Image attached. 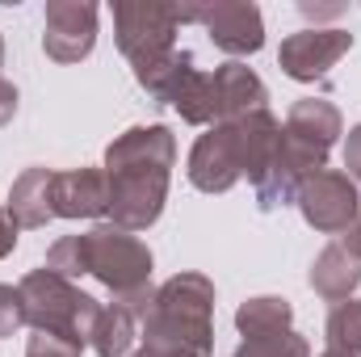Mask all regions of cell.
Listing matches in <instances>:
<instances>
[{
  "mask_svg": "<svg viewBox=\"0 0 361 357\" xmlns=\"http://www.w3.org/2000/svg\"><path fill=\"white\" fill-rule=\"evenodd\" d=\"M177 164V139L169 126H130L105 147L109 223L122 231H147L169 202V181Z\"/></svg>",
  "mask_w": 361,
  "mask_h": 357,
  "instance_id": "6da1fadb",
  "label": "cell"
},
{
  "mask_svg": "<svg viewBox=\"0 0 361 357\" xmlns=\"http://www.w3.org/2000/svg\"><path fill=\"white\" fill-rule=\"evenodd\" d=\"M277 147H281V122L269 109H257L231 122H214L206 135H197L185 173L189 185L202 193H227L240 177L257 185L269 173Z\"/></svg>",
  "mask_w": 361,
  "mask_h": 357,
  "instance_id": "7a4b0ae2",
  "label": "cell"
},
{
  "mask_svg": "<svg viewBox=\"0 0 361 357\" xmlns=\"http://www.w3.org/2000/svg\"><path fill=\"white\" fill-rule=\"evenodd\" d=\"M147 349L210 357L214 349V282L206 273H173L152 290V303L139 320Z\"/></svg>",
  "mask_w": 361,
  "mask_h": 357,
  "instance_id": "3957f363",
  "label": "cell"
},
{
  "mask_svg": "<svg viewBox=\"0 0 361 357\" xmlns=\"http://www.w3.org/2000/svg\"><path fill=\"white\" fill-rule=\"evenodd\" d=\"M80 244H85V273L114 294V303L130 307L143 320V311L152 303V265H156L152 248L135 231H122L114 223L85 231Z\"/></svg>",
  "mask_w": 361,
  "mask_h": 357,
  "instance_id": "277c9868",
  "label": "cell"
},
{
  "mask_svg": "<svg viewBox=\"0 0 361 357\" xmlns=\"http://www.w3.org/2000/svg\"><path fill=\"white\" fill-rule=\"evenodd\" d=\"M17 294H21V311H25V324L34 332H47L55 341H68L76 349H85L92 337V324L101 315V303L85 294L76 282L59 277L55 269H30L21 282H17Z\"/></svg>",
  "mask_w": 361,
  "mask_h": 357,
  "instance_id": "5b68a950",
  "label": "cell"
},
{
  "mask_svg": "<svg viewBox=\"0 0 361 357\" xmlns=\"http://www.w3.org/2000/svg\"><path fill=\"white\" fill-rule=\"evenodd\" d=\"M139 89L156 97L160 105H173L189 126H214L219 122V105H214V80L210 72L197 68L193 51H173L160 63L135 72Z\"/></svg>",
  "mask_w": 361,
  "mask_h": 357,
  "instance_id": "8992f818",
  "label": "cell"
},
{
  "mask_svg": "<svg viewBox=\"0 0 361 357\" xmlns=\"http://www.w3.org/2000/svg\"><path fill=\"white\" fill-rule=\"evenodd\" d=\"M180 25H185L180 4H147V0H118L114 4V38L135 72H143L177 51Z\"/></svg>",
  "mask_w": 361,
  "mask_h": 357,
  "instance_id": "52a82bcc",
  "label": "cell"
},
{
  "mask_svg": "<svg viewBox=\"0 0 361 357\" xmlns=\"http://www.w3.org/2000/svg\"><path fill=\"white\" fill-rule=\"evenodd\" d=\"M298 210L307 219V227H315L319 236H345L361 214V193L357 181L341 169H319L298 185Z\"/></svg>",
  "mask_w": 361,
  "mask_h": 357,
  "instance_id": "ba28073f",
  "label": "cell"
},
{
  "mask_svg": "<svg viewBox=\"0 0 361 357\" xmlns=\"http://www.w3.org/2000/svg\"><path fill=\"white\" fill-rule=\"evenodd\" d=\"M180 21H197L223 55H257L265 47V17L252 0H214L180 4Z\"/></svg>",
  "mask_w": 361,
  "mask_h": 357,
  "instance_id": "9c48e42d",
  "label": "cell"
},
{
  "mask_svg": "<svg viewBox=\"0 0 361 357\" xmlns=\"http://www.w3.org/2000/svg\"><path fill=\"white\" fill-rule=\"evenodd\" d=\"M353 47V34L349 30H324V25H311V30H298L290 34L281 47H277V63L290 80L298 85H315V80H328V72L349 55Z\"/></svg>",
  "mask_w": 361,
  "mask_h": 357,
  "instance_id": "30bf717a",
  "label": "cell"
},
{
  "mask_svg": "<svg viewBox=\"0 0 361 357\" xmlns=\"http://www.w3.org/2000/svg\"><path fill=\"white\" fill-rule=\"evenodd\" d=\"M319 169H328V152H319V147H311V143L286 135V126H281V147H277V156H273L269 173L252 185V189H257V206H261L265 214L290 206V202L298 198V185L311 177V173H319Z\"/></svg>",
  "mask_w": 361,
  "mask_h": 357,
  "instance_id": "8fae6325",
  "label": "cell"
},
{
  "mask_svg": "<svg viewBox=\"0 0 361 357\" xmlns=\"http://www.w3.org/2000/svg\"><path fill=\"white\" fill-rule=\"evenodd\" d=\"M97 4L92 0H51L42 17V51L55 63H80L97 47Z\"/></svg>",
  "mask_w": 361,
  "mask_h": 357,
  "instance_id": "7c38bea8",
  "label": "cell"
},
{
  "mask_svg": "<svg viewBox=\"0 0 361 357\" xmlns=\"http://www.w3.org/2000/svg\"><path fill=\"white\" fill-rule=\"evenodd\" d=\"M51 206H55V219H101L109 210L105 169L55 173V181H51Z\"/></svg>",
  "mask_w": 361,
  "mask_h": 357,
  "instance_id": "4fadbf2b",
  "label": "cell"
},
{
  "mask_svg": "<svg viewBox=\"0 0 361 357\" xmlns=\"http://www.w3.org/2000/svg\"><path fill=\"white\" fill-rule=\"evenodd\" d=\"M210 80H214V105H219V122H231V118H244V114L269 109V105H265V101H269L265 80H261V76H257L248 63H240V59H231V63L214 68V72H210Z\"/></svg>",
  "mask_w": 361,
  "mask_h": 357,
  "instance_id": "5bb4252c",
  "label": "cell"
},
{
  "mask_svg": "<svg viewBox=\"0 0 361 357\" xmlns=\"http://www.w3.org/2000/svg\"><path fill=\"white\" fill-rule=\"evenodd\" d=\"M286 135H294V139H302V143H311L319 152H332V143L345 135V118H341V109L332 101L302 97L286 114Z\"/></svg>",
  "mask_w": 361,
  "mask_h": 357,
  "instance_id": "9a60e30c",
  "label": "cell"
},
{
  "mask_svg": "<svg viewBox=\"0 0 361 357\" xmlns=\"http://www.w3.org/2000/svg\"><path fill=\"white\" fill-rule=\"evenodd\" d=\"M51 181H55V169H25L21 177L13 181L8 189V219L25 231L34 227H47L55 219V206H51Z\"/></svg>",
  "mask_w": 361,
  "mask_h": 357,
  "instance_id": "2e32d148",
  "label": "cell"
},
{
  "mask_svg": "<svg viewBox=\"0 0 361 357\" xmlns=\"http://www.w3.org/2000/svg\"><path fill=\"white\" fill-rule=\"evenodd\" d=\"M307 282H311V290H315L319 298L345 303V298H353V290L361 286V261L353 253H345L341 244H328V248L315 257Z\"/></svg>",
  "mask_w": 361,
  "mask_h": 357,
  "instance_id": "e0dca14e",
  "label": "cell"
},
{
  "mask_svg": "<svg viewBox=\"0 0 361 357\" xmlns=\"http://www.w3.org/2000/svg\"><path fill=\"white\" fill-rule=\"evenodd\" d=\"M235 328L240 337H273V332H290L294 328V307L290 298L281 294H257V298H244L235 307Z\"/></svg>",
  "mask_w": 361,
  "mask_h": 357,
  "instance_id": "ac0fdd59",
  "label": "cell"
},
{
  "mask_svg": "<svg viewBox=\"0 0 361 357\" xmlns=\"http://www.w3.org/2000/svg\"><path fill=\"white\" fill-rule=\"evenodd\" d=\"M135 337H139V315L122 303H109V307H101V315L92 324L89 349L97 357H126Z\"/></svg>",
  "mask_w": 361,
  "mask_h": 357,
  "instance_id": "d6986e66",
  "label": "cell"
},
{
  "mask_svg": "<svg viewBox=\"0 0 361 357\" xmlns=\"http://www.w3.org/2000/svg\"><path fill=\"white\" fill-rule=\"evenodd\" d=\"M324 337H328V349L361 357V298H345V303L332 307V315L324 324Z\"/></svg>",
  "mask_w": 361,
  "mask_h": 357,
  "instance_id": "ffe728a7",
  "label": "cell"
},
{
  "mask_svg": "<svg viewBox=\"0 0 361 357\" xmlns=\"http://www.w3.org/2000/svg\"><path fill=\"white\" fill-rule=\"evenodd\" d=\"M235 357H311V345L290 328V332H273V337H248V341H240Z\"/></svg>",
  "mask_w": 361,
  "mask_h": 357,
  "instance_id": "44dd1931",
  "label": "cell"
},
{
  "mask_svg": "<svg viewBox=\"0 0 361 357\" xmlns=\"http://www.w3.org/2000/svg\"><path fill=\"white\" fill-rule=\"evenodd\" d=\"M21 324H25L21 294H17V286H4V282H0V337H13Z\"/></svg>",
  "mask_w": 361,
  "mask_h": 357,
  "instance_id": "7402d4cb",
  "label": "cell"
},
{
  "mask_svg": "<svg viewBox=\"0 0 361 357\" xmlns=\"http://www.w3.org/2000/svg\"><path fill=\"white\" fill-rule=\"evenodd\" d=\"M25 357H80V349L68 345V341H55L47 332H34L30 345H25Z\"/></svg>",
  "mask_w": 361,
  "mask_h": 357,
  "instance_id": "603a6c76",
  "label": "cell"
},
{
  "mask_svg": "<svg viewBox=\"0 0 361 357\" xmlns=\"http://www.w3.org/2000/svg\"><path fill=\"white\" fill-rule=\"evenodd\" d=\"M345 169H349L353 181H361V122L349 131V139H345Z\"/></svg>",
  "mask_w": 361,
  "mask_h": 357,
  "instance_id": "cb8c5ba5",
  "label": "cell"
},
{
  "mask_svg": "<svg viewBox=\"0 0 361 357\" xmlns=\"http://www.w3.org/2000/svg\"><path fill=\"white\" fill-rule=\"evenodd\" d=\"M17 231H21V227L8 219V210H0V261L17 248Z\"/></svg>",
  "mask_w": 361,
  "mask_h": 357,
  "instance_id": "d4e9b609",
  "label": "cell"
},
{
  "mask_svg": "<svg viewBox=\"0 0 361 357\" xmlns=\"http://www.w3.org/2000/svg\"><path fill=\"white\" fill-rule=\"evenodd\" d=\"M13 114H17V89L0 76V126H8V122H13Z\"/></svg>",
  "mask_w": 361,
  "mask_h": 357,
  "instance_id": "484cf974",
  "label": "cell"
},
{
  "mask_svg": "<svg viewBox=\"0 0 361 357\" xmlns=\"http://www.w3.org/2000/svg\"><path fill=\"white\" fill-rule=\"evenodd\" d=\"M336 244H341L345 253H353V257H357V261H361V214H357V219H353V227H349V231H345V236H341Z\"/></svg>",
  "mask_w": 361,
  "mask_h": 357,
  "instance_id": "4316f807",
  "label": "cell"
},
{
  "mask_svg": "<svg viewBox=\"0 0 361 357\" xmlns=\"http://www.w3.org/2000/svg\"><path fill=\"white\" fill-rule=\"evenodd\" d=\"M298 8H302V17H311V21H324V17H336V13H345L341 4H332V8H319V4H307V0H302Z\"/></svg>",
  "mask_w": 361,
  "mask_h": 357,
  "instance_id": "83f0119b",
  "label": "cell"
},
{
  "mask_svg": "<svg viewBox=\"0 0 361 357\" xmlns=\"http://www.w3.org/2000/svg\"><path fill=\"white\" fill-rule=\"evenodd\" d=\"M130 357H193V353H169V349H139V353H130Z\"/></svg>",
  "mask_w": 361,
  "mask_h": 357,
  "instance_id": "f1b7e54d",
  "label": "cell"
},
{
  "mask_svg": "<svg viewBox=\"0 0 361 357\" xmlns=\"http://www.w3.org/2000/svg\"><path fill=\"white\" fill-rule=\"evenodd\" d=\"M319 357H349V353H336V349H328V353H319Z\"/></svg>",
  "mask_w": 361,
  "mask_h": 357,
  "instance_id": "f546056e",
  "label": "cell"
},
{
  "mask_svg": "<svg viewBox=\"0 0 361 357\" xmlns=\"http://www.w3.org/2000/svg\"><path fill=\"white\" fill-rule=\"evenodd\" d=\"M0 68H4V38H0Z\"/></svg>",
  "mask_w": 361,
  "mask_h": 357,
  "instance_id": "4dcf8cb0",
  "label": "cell"
}]
</instances>
